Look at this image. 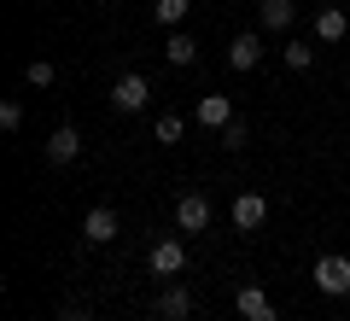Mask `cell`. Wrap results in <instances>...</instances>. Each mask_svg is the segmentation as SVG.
Masks as SVG:
<instances>
[{"instance_id":"6da1fadb","label":"cell","mask_w":350,"mask_h":321,"mask_svg":"<svg viewBox=\"0 0 350 321\" xmlns=\"http://www.w3.org/2000/svg\"><path fill=\"white\" fill-rule=\"evenodd\" d=\"M146 99H152V88H146V76H135V70H123L111 82V112H123V117H135V112H146Z\"/></svg>"},{"instance_id":"7a4b0ae2","label":"cell","mask_w":350,"mask_h":321,"mask_svg":"<svg viewBox=\"0 0 350 321\" xmlns=\"http://www.w3.org/2000/svg\"><path fill=\"white\" fill-rule=\"evenodd\" d=\"M315 286H321L327 298H350V257H338V251L315 257Z\"/></svg>"},{"instance_id":"3957f363","label":"cell","mask_w":350,"mask_h":321,"mask_svg":"<svg viewBox=\"0 0 350 321\" xmlns=\"http://www.w3.org/2000/svg\"><path fill=\"white\" fill-rule=\"evenodd\" d=\"M146 263H152V274H158V281H175V274L187 269V246H181V234L158 240V246L146 251Z\"/></svg>"},{"instance_id":"277c9868","label":"cell","mask_w":350,"mask_h":321,"mask_svg":"<svg viewBox=\"0 0 350 321\" xmlns=\"http://www.w3.org/2000/svg\"><path fill=\"white\" fill-rule=\"evenodd\" d=\"M175 228H181V234H204V228H211V198L204 193H181L175 198Z\"/></svg>"},{"instance_id":"5b68a950","label":"cell","mask_w":350,"mask_h":321,"mask_svg":"<svg viewBox=\"0 0 350 321\" xmlns=\"http://www.w3.org/2000/svg\"><path fill=\"white\" fill-rule=\"evenodd\" d=\"M117 234H123V222H117L111 205H94V210L82 216V240H88V246H111Z\"/></svg>"},{"instance_id":"8992f818","label":"cell","mask_w":350,"mask_h":321,"mask_svg":"<svg viewBox=\"0 0 350 321\" xmlns=\"http://www.w3.org/2000/svg\"><path fill=\"white\" fill-rule=\"evenodd\" d=\"M262 222H269V198H262V193H239L234 198V228H239V234H257Z\"/></svg>"},{"instance_id":"52a82bcc","label":"cell","mask_w":350,"mask_h":321,"mask_svg":"<svg viewBox=\"0 0 350 321\" xmlns=\"http://www.w3.org/2000/svg\"><path fill=\"white\" fill-rule=\"evenodd\" d=\"M193 117H199L204 129H216V135H222V129L234 123V99H228V94H204L199 105H193Z\"/></svg>"},{"instance_id":"ba28073f","label":"cell","mask_w":350,"mask_h":321,"mask_svg":"<svg viewBox=\"0 0 350 321\" xmlns=\"http://www.w3.org/2000/svg\"><path fill=\"white\" fill-rule=\"evenodd\" d=\"M76 158H82V135H76L70 123H59L47 135V164H76Z\"/></svg>"},{"instance_id":"9c48e42d","label":"cell","mask_w":350,"mask_h":321,"mask_svg":"<svg viewBox=\"0 0 350 321\" xmlns=\"http://www.w3.org/2000/svg\"><path fill=\"white\" fill-rule=\"evenodd\" d=\"M257 59H262V36L257 29H245V36L228 41V64H234V70H257Z\"/></svg>"},{"instance_id":"30bf717a","label":"cell","mask_w":350,"mask_h":321,"mask_svg":"<svg viewBox=\"0 0 350 321\" xmlns=\"http://www.w3.org/2000/svg\"><path fill=\"white\" fill-rule=\"evenodd\" d=\"M234 304H239V316H245V321H280L262 286H239V292H234Z\"/></svg>"},{"instance_id":"8fae6325","label":"cell","mask_w":350,"mask_h":321,"mask_svg":"<svg viewBox=\"0 0 350 321\" xmlns=\"http://www.w3.org/2000/svg\"><path fill=\"white\" fill-rule=\"evenodd\" d=\"M292 18H298V6H292V0H257V24L269 29V36L292 29Z\"/></svg>"},{"instance_id":"7c38bea8","label":"cell","mask_w":350,"mask_h":321,"mask_svg":"<svg viewBox=\"0 0 350 321\" xmlns=\"http://www.w3.org/2000/svg\"><path fill=\"white\" fill-rule=\"evenodd\" d=\"M193 316V292L187 286H163L158 292V321H187Z\"/></svg>"},{"instance_id":"4fadbf2b","label":"cell","mask_w":350,"mask_h":321,"mask_svg":"<svg viewBox=\"0 0 350 321\" xmlns=\"http://www.w3.org/2000/svg\"><path fill=\"white\" fill-rule=\"evenodd\" d=\"M163 59H170V70H187V64L199 59V41H193L187 29H170V41H163Z\"/></svg>"},{"instance_id":"5bb4252c","label":"cell","mask_w":350,"mask_h":321,"mask_svg":"<svg viewBox=\"0 0 350 321\" xmlns=\"http://www.w3.org/2000/svg\"><path fill=\"white\" fill-rule=\"evenodd\" d=\"M345 29H350V18L338 6H321L315 12V41H345Z\"/></svg>"},{"instance_id":"9a60e30c","label":"cell","mask_w":350,"mask_h":321,"mask_svg":"<svg viewBox=\"0 0 350 321\" xmlns=\"http://www.w3.org/2000/svg\"><path fill=\"white\" fill-rule=\"evenodd\" d=\"M193 0H152V18H158L163 29H181V18H187Z\"/></svg>"},{"instance_id":"2e32d148","label":"cell","mask_w":350,"mask_h":321,"mask_svg":"<svg viewBox=\"0 0 350 321\" xmlns=\"http://www.w3.org/2000/svg\"><path fill=\"white\" fill-rule=\"evenodd\" d=\"M152 135H158V140H163V146H175V140L187 135V117H175V112H163V117H158V123H152Z\"/></svg>"},{"instance_id":"e0dca14e","label":"cell","mask_w":350,"mask_h":321,"mask_svg":"<svg viewBox=\"0 0 350 321\" xmlns=\"http://www.w3.org/2000/svg\"><path fill=\"white\" fill-rule=\"evenodd\" d=\"M286 64L292 70H310L315 64V41H286Z\"/></svg>"},{"instance_id":"ac0fdd59","label":"cell","mask_w":350,"mask_h":321,"mask_svg":"<svg viewBox=\"0 0 350 321\" xmlns=\"http://www.w3.org/2000/svg\"><path fill=\"white\" fill-rule=\"evenodd\" d=\"M0 129H6V135L24 129V99H0Z\"/></svg>"},{"instance_id":"d6986e66","label":"cell","mask_w":350,"mask_h":321,"mask_svg":"<svg viewBox=\"0 0 350 321\" xmlns=\"http://www.w3.org/2000/svg\"><path fill=\"white\" fill-rule=\"evenodd\" d=\"M53 76H59V70H53L47 59H29V64H24V82H29V88H53Z\"/></svg>"},{"instance_id":"ffe728a7","label":"cell","mask_w":350,"mask_h":321,"mask_svg":"<svg viewBox=\"0 0 350 321\" xmlns=\"http://www.w3.org/2000/svg\"><path fill=\"white\" fill-rule=\"evenodd\" d=\"M245 140H251V129H245V123H239V117H234V123L222 129V146H228V152H239V146H245Z\"/></svg>"},{"instance_id":"44dd1931","label":"cell","mask_w":350,"mask_h":321,"mask_svg":"<svg viewBox=\"0 0 350 321\" xmlns=\"http://www.w3.org/2000/svg\"><path fill=\"white\" fill-rule=\"evenodd\" d=\"M59 321H94L88 309H59Z\"/></svg>"}]
</instances>
